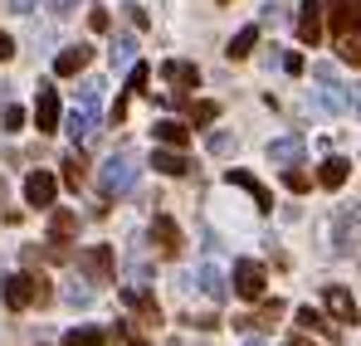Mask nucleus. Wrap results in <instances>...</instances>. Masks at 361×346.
<instances>
[{
    "instance_id": "nucleus-24",
    "label": "nucleus",
    "mask_w": 361,
    "mask_h": 346,
    "mask_svg": "<svg viewBox=\"0 0 361 346\" xmlns=\"http://www.w3.org/2000/svg\"><path fill=\"white\" fill-rule=\"evenodd\" d=\"M254 44H259V25H244L240 35L230 39V49H225V54H230V58H249V54H254Z\"/></svg>"
},
{
    "instance_id": "nucleus-1",
    "label": "nucleus",
    "mask_w": 361,
    "mask_h": 346,
    "mask_svg": "<svg viewBox=\"0 0 361 346\" xmlns=\"http://www.w3.org/2000/svg\"><path fill=\"white\" fill-rule=\"evenodd\" d=\"M0 297H5L10 312H25V307H35V302L44 307L54 292H49V278H44V273H39V278H35V273H10V278H0Z\"/></svg>"
},
{
    "instance_id": "nucleus-25",
    "label": "nucleus",
    "mask_w": 361,
    "mask_h": 346,
    "mask_svg": "<svg viewBox=\"0 0 361 346\" xmlns=\"http://www.w3.org/2000/svg\"><path fill=\"white\" fill-rule=\"evenodd\" d=\"M73 230H78V215H73V210H54V215H49V239H54V244H63Z\"/></svg>"
},
{
    "instance_id": "nucleus-20",
    "label": "nucleus",
    "mask_w": 361,
    "mask_h": 346,
    "mask_svg": "<svg viewBox=\"0 0 361 346\" xmlns=\"http://www.w3.org/2000/svg\"><path fill=\"white\" fill-rule=\"evenodd\" d=\"M298 327H302V332H322L327 342H337V337H342V327H337L332 317H322V312H312V307H298Z\"/></svg>"
},
{
    "instance_id": "nucleus-3",
    "label": "nucleus",
    "mask_w": 361,
    "mask_h": 346,
    "mask_svg": "<svg viewBox=\"0 0 361 346\" xmlns=\"http://www.w3.org/2000/svg\"><path fill=\"white\" fill-rule=\"evenodd\" d=\"M137 185V166L127 161V156H113V161H103V195L113 200V195H127Z\"/></svg>"
},
{
    "instance_id": "nucleus-14",
    "label": "nucleus",
    "mask_w": 361,
    "mask_h": 346,
    "mask_svg": "<svg viewBox=\"0 0 361 346\" xmlns=\"http://www.w3.org/2000/svg\"><path fill=\"white\" fill-rule=\"evenodd\" d=\"M152 137H157V147H176V152H185V142H190L185 122H176V117H161V122L152 127Z\"/></svg>"
},
{
    "instance_id": "nucleus-26",
    "label": "nucleus",
    "mask_w": 361,
    "mask_h": 346,
    "mask_svg": "<svg viewBox=\"0 0 361 346\" xmlns=\"http://www.w3.org/2000/svg\"><path fill=\"white\" fill-rule=\"evenodd\" d=\"M63 346H108V332H98V327H73V332H63Z\"/></svg>"
},
{
    "instance_id": "nucleus-21",
    "label": "nucleus",
    "mask_w": 361,
    "mask_h": 346,
    "mask_svg": "<svg viewBox=\"0 0 361 346\" xmlns=\"http://www.w3.org/2000/svg\"><path fill=\"white\" fill-rule=\"evenodd\" d=\"M88 58H93V49L88 44H68V49H59V58H54V73H78V68H88Z\"/></svg>"
},
{
    "instance_id": "nucleus-28",
    "label": "nucleus",
    "mask_w": 361,
    "mask_h": 346,
    "mask_svg": "<svg viewBox=\"0 0 361 346\" xmlns=\"http://www.w3.org/2000/svg\"><path fill=\"white\" fill-rule=\"evenodd\" d=\"M215 117H220V103H195V108H190V122H195V127H205V122H215Z\"/></svg>"
},
{
    "instance_id": "nucleus-19",
    "label": "nucleus",
    "mask_w": 361,
    "mask_h": 346,
    "mask_svg": "<svg viewBox=\"0 0 361 346\" xmlns=\"http://www.w3.org/2000/svg\"><path fill=\"white\" fill-rule=\"evenodd\" d=\"M152 166H157L161 175H185L190 171L185 152H176V147H157V152H152Z\"/></svg>"
},
{
    "instance_id": "nucleus-7",
    "label": "nucleus",
    "mask_w": 361,
    "mask_h": 346,
    "mask_svg": "<svg viewBox=\"0 0 361 346\" xmlns=\"http://www.w3.org/2000/svg\"><path fill=\"white\" fill-rule=\"evenodd\" d=\"M35 127L39 132H59V93L49 83H39V98H35Z\"/></svg>"
},
{
    "instance_id": "nucleus-2",
    "label": "nucleus",
    "mask_w": 361,
    "mask_h": 346,
    "mask_svg": "<svg viewBox=\"0 0 361 346\" xmlns=\"http://www.w3.org/2000/svg\"><path fill=\"white\" fill-rule=\"evenodd\" d=\"M322 10H327V25L337 39L361 30V0H322Z\"/></svg>"
},
{
    "instance_id": "nucleus-8",
    "label": "nucleus",
    "mask_w": 361,
    "mask_h": 346,
    "mask_svg": "<svg viewBox=\"0 0 361 346\" xmlns=\"http://www.w3.org/2000/svg\"><path fill=\"white\" fill-rule=\"evenodd\" d=\"M63 127H68V137H73V147H83V142H88V137L98 132V103H83V108H73Z\"/></svg>"
},
{
    "instance_id": "nucleus-29",
    "label": "nucleus",
    "mask_w": 361,
    "mask_h": 346,
    "mask_svg": "<svg viewBox=\"0 0 361 346\" xmlns=\"http://www.w3.org/2000/svg\"><path fill=\"white\" fill-rule=\"evenodd\" d=\"M147 78H152V68H147V63H132V73H127V88H132V93H142V88H147Z\"/></svg>"
},
{
    "instance_id": "nucleus-27",
    "label": "nucleus",
    "mask_w": 361,
    "mask_h": 346,
    "mask_svg": "<svg viewBox=\"0 0 361 346\" xmlns=\"http://www.w3.org/2000/svg\"><path fill=\"white\" fill-rule=\"evenodd\" d=\"M83 171H88V161H83V147H73V152L63 156V180H68V185H78V180H83Z\"/></svg>"
},
{
    "instance_id": "nucleus-11",
    "label": "nucleus",
    "mask_w": 361,
    "mask_h": 346,
    "mask_svg": "<svg viewBox=\"0 0 361 346\" xmlns=\"http://www.w3.org/2000/svg\"><path fill=\"white\" fill-rule=\"evenodd\" d=\"M322 302H327V317H332L337 327L357 322V302H352V292H347V288H327V292H322Z\"/></svg>"
},
{
    "instance_id": "nucleus-17",
    "label": "nucleus",
    "mask_w": 361,
    "mask_h": 346,
    "mask_svg": "<svg viewBox=\"0 0 361 346\" xmlns=\"http://www.w3.org/2000/svg\"><path fill=\"white\" fill-rule=\"evenodd\" d=\"M347 175H352V161H347V156H327V161L317 166V180H322L327 190H342Z\"/></svg>"
},
{
    "instance_id": "nucleus-12",
    "label": "nucleus",
    "mask_w": 361,
    "mask_h": 346,
    "mask_svg": "<svg viewBox=\"0 0 361 346\" xmlns=\"http://www.w3.org/2000/svg\"><path fill=\"white\" fill-rule=\"evenodd\" d=\"M298 39L317 49V39H322V0H302V15H298Z\"/></svg>"
},
{
    "instance_id": "nucleus-35",
    "label": "nucleus",
    "mask_w": 361,
    "mask_h": 346,
    "mask_svg": "<svg viewBox=\"0 0 361 346\" xmlns=\"http://www.w3.org/2000/svg\"><path fill=\"white\" fill-rule=\"evenodd\" d=\"M20 122H25L20 108H5V132H20Z\"/></svg>"
},
{
    "instance_id": "nucleus-22",
    "label": "nucleus",
    "mask_w": 361,
    "mask_h": 346,
    "mask_svg": "<svg viewBox=\"0 0 361 346\" xmlns=\"http://www.w3.org/2000/svg\"><path fill=\"white\" fill-rule=\"evenodd\" d=\"M337 244H342V249H361V205H352V210L337 220Z\"/></svg>"
},
{
    "instance_id": "nucleus-40",
    "label": "nucleus",
    "mask_w": 361,
    "mask_h": 346,
    "mask_svg": "<svg viewBox=\"0 0 361 346\" xmlns=\"http://www.w3.org/2000/svg\"><path fill=\"white\" fill-rule=\"evenodd\" d=\"M283 346H312V342H302V337H288V342H283Z\"/></svg>"
},
{
    "instance_id": "nucleus-18",
    "label": "nucleus",
    "mask_w": 361,
    "mask_h": 346,
    "mask_svg": "<svg viewBox=\"0 0 361 346\" xmlns=\"http://www.w3.org/2000/svg\"><path fill=\"white\" fill-rule=\"evenodd\" d=\"M225 180H230V185H240V190H249L259 210H274V195H269V190H264V185H259V180H254L249 171H240V166H230V175H225Z\"/></svg>"
},
{
    "instance_id": "nucleus-36",
    "label": "nucleus",
    "mask_w": 361,
    "mask_h": 346,
    "mask_svg": "<svg viewBox=\"0 0 361 346\" xmlns=\"http://www.w3.org/2000/svg\"><path fill=\"white\" fill-rule=\"evenodd\" d=\"M5 58H15V39H10V35H0V63H5Z\"/></svg>"
},
{
    "instance_id": "nucleus-37",
    "label": "nucleus",
    "mask_w": 361,
    "mask_h": 346,
    "mask_svg": "<svg viewBox=\"0 0 361 346\" xmlns=\"http://www.w3.org/2000/svg\"><path fill=\"white\" fill-rule=\"evenodd\" d=\"M10 10H15V15H30V10H35V0H10Z\"/></svg>"
},
{
    "instance_id": "nucleus-38",
    "label": "nucleus",
    "mask_w": 361,
    "mask_h": 346,
    "mask_svg": "<svg viewBox=\"0 0 361 346\" xmlns=\"http://www.w3.org/2000/svg\"><path fill=\"white\" fill-rule=\"evenodd\" d=\"M49 10H54V15H68V10H73V0H49Z\"/></svg>"
},
{
    "instance_id": "nucleus-42",
    "label": "nucleus",
    "mask_w": 361,
    "mask_h": 346,
    "mask_svg": "<svg viewBox=\"0 0 361 346\" xmlns=\"http://www.w3.org/2000/svg\"><path fill=\"white\" fill-rule=\"evenodd\" d=\"M249 346H264V342H249Z\"/></svg>"
},
{
    "instance_id": "nucleus-30",
    "label": "nucleus",
    "mask_w": 361,
    "mask_h": 346,
    "mask_svg": "<svg viewBox=\"0 0 361 346\" xmlns=\"http://www.w3.org/2000/svg\"><path fill=\"white\" fill-rule=\"evenodd\" d=\"M283 185H288V190H307V171H298V166H283Z\"/></svg>"
},
{
    "instance_id": "nucleus-13",
    "label": "nucleus",
    "mask_w": 361,
    "mask_h": 346,
    "mask_svg": "<svg viewBox=\"0 0 361 346\" xmlns=\"http://www.w3.org/2000/svg\"><path fill=\"white\" fill-rule=\"evenodd\" d=\"M302 152H307L302 137H279V142H269V161H274V166H298Z\"/></svg>"
},
{
    "instance_id": "nucleus-5",
    "label": "nucleus",
    "mask_w": 361,
    "mask_h": 346,
    "mask_svg": "<svg viewBox=\"0 0 361 346\" xmlns=\"http://www.w3.org/2000/svg\"><path fill=\"white\" fill-rule=\"evenodd\" d=\"M152 244H157V254H161V259H176V254H180V244H185V239H180V230H176V220H171V215H157V220H152Z\"/></svg>"
},
{
    "instance_id": "nucleus-34",
    "label": "nucleus",
    "mask_w": 361,
    "mask_h": 346,
    "mask_svg": "<svg viewBox=\"0 0 361 346\" xmlns=\"http://www.w3.org/2000/svg\"><path fill=\"white\" fill-rule=\"evenodd\" d=\"M68 302H73V307H88V302H93V292H88V288H78V283H73V288H68Z\"/></svg>"
},
{
    "instance_id": "nucleus-6",
    "label": "nucleus",
    "mask_w": 361,
    "mask_h": 346,
    "mask_svg": "<svg viewBox=\"0 0 361 346\" xmlns=\"http://www.w3.org/2000/svg\"><path fill=\"white\" fill-rule=\"evenodd\" d=\"M54 190H59V180L49 171H30L25 175V200L35 205V210H49L54 205Z\"/></svg>"
},
{
    "instance_id": "nucleus-39",
    "label": "nucleus",
    "mask_w": 361,
    "mask_h": 346,
    "mask_svg": "<svg viewBox=\"0 0 361 346\" xmlns=\"http://www.w3.org/2000/svg\"><path fill=\"white\" fill-rule=\"evenodd\" d=\"M352 108H357V113H361V88H352Z\"/></svg>"
},
{
    "instance_id": "nucleus-16",
    "label": "nucleus",
    "mask_w": 361,
    "mask_h": 346,
    "mask_svg": "<svg viewBox=\"0 0 361 346\" xmlns=\"http://www.w3.org/2000/svg\"><path fill=\"white\" fill-rule=\"evenodd\" d=\"M161 78L176 83V88H195V83H200V68L185 63V58H166V63H161Z\"/></svg>"
},
{
    "instance_id": "nucleus-15",
    "label": "nucleus",
    "mask_w": 361,
    "mask_h": 346,
    "mask_svg": "<svg viewBox=\"0 0 361 346\" xmlns=\"http://www.w3.org/2000/svg\"><path fill=\"white\" fill-rule=\"evenodd\" d=\"M190 283H200V292H205V297H210V302H225V273H220V268H215V264H200V268H195V278H190Z\"/></svg>"
},
{
    "instance_id": "nucleus-9",
    "label": "nucleus",
    "mask_w": 361,
    "mask_h": 346,
    "mask_svg": "<svg viewBox=\"0 0 361 346\" xmlns=\"http://www.w3.org/2000/svg\"><path fill=\"white\" fill-rule=\"evenodd\" d=\"M118 297L127 302V307H132V312H137V317H142V327H157V322H161V312H157V297H152L147 288H137V283H132V288H122Z\"/></svg>"
},
{
    "instance_id": "nucleus-41",
    "label": "nucleus",
    "mask_w": 361,
    "mask_h": 346,
    "mask_svg": "<svg viewBox=\"0 0 361 346\" xmlns=\"http://www.w3.org/2000/svg\"><path fill=\"white\" fill-rule=\"evenodd\" d=\"M127 346H147V342H127Z\"/></svg>"
},
{
    "instance_id": "nucleus-32",
    "label": "nucleus",
    "mask_w": 361,
    "mask_h": 346,
    "mask_svg": "<svg viewBox=\"0 0 361 346\" xmlns=\"http://www.w3.org/2000/svg\"><path fill=\"white\" fill-rule=\"evenodd\" d=\"M210 152H215V156H230V152H235V137H230V132H215V137H210Z\"/></svg>"
},
{
    "instance_id": "nucleus-33",
    "label": "nucleus",
    "mask_w": 361,
    "mask_h": 346,
    "mask_svg": "<svg viewBox=\"0 0 361 346\" xmlns=\"http://www.w3.org/2000/svg\"><path fill=\"white\" fill-rule=\"evenodd\" d=\"M132 49H137L132 39H118V44H113V63H132Z\"/></svg>"
},
{
    "instance_id": "nucleus-4",
    "label": "nucleus",
    "mask_w": 361,
    "mask_h": 346,
    "mask_svg": "<svg viewBox=\"0 0 361 346\" xmlns=\"http://www.w3.org/2000/svg\"><path fill=\"white\" fill-rule=\"evenodd\" d=\"M264 283H269V273H264V264H254V259H240L235 264V292L240 297H264Z\"/></svg>"
},
{
    "instance_id": "nucleus-23",
    "label": "nucleus",
    "mask_w": 361,
    "mask_h": 346,
    "mask_svg": "<svg viewBox=\"0 0 361 346\" xmlns=\"http://www.w3.org/2000/svg\"><path fill=\"white\" fill-rule=\"evenodd\" d=\"M279 317H283V302L274 297V302H264V307H259V317H235V327H240V332H254V327H274Z\"/></svg>"
},
{
    "instance_id": "nucleus-31",
    "label": "nucleus",
    "mask_w": 361,
    "mask_h": 346,
    "mask_svg": "<svg viewBox=\"0 0 361 346\" xmlns=\"http://www.w3.org/2000/svg\"><path fill=\"white\" fill-rule=\"evenodd\" d=\"M342 58L347 63H361V35H342Z\"/></svg>"
},
{
    "instance_id": "nucleus-10",
    "label": "nucleus",
    "mask_w": 361,
    "mask_h": 346,
    "mask_svg": "<svg viewBox=\"0 0 361 346\" xmlns=\"http://www.w3.org/2000/svg\"><path fill=\"white\" fill-rule=\"evenodd\" d=\"M78 264H83V273H93L98 283H108V278H113V249H108V244L83 249V254H78Z\"/></svg>"
}]
</instances>
